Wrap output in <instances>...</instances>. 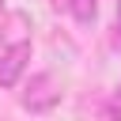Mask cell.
Here are the masks:
<instances>
[{"instance_id": "7a4b0ae2", "label": "cell", "mask_w": 121, "mask_h": 121, "mask_svg": "<svg viewBox=\"0 0 121 121\" xmlns=\"http://www.w3.org/2000/svg\"><path fill=\"white\" fill-rule=\"evenodd\" d=\"M26 60H30V42H11L0 53V87H15L19 76L26 72Z\"/></svg>"}, {"instance_id": "277c9868", "label": "cell", "mask_w": 121, "mask_h": 121, "mask_svg": "<svg viewBox=\"0 0 121 121\" xmlns=\"http://www.w3.org/2000/svg\"><path fill=\"white\" fill-rule=\"evenodd\" d=\"M102 121H121V83H117L113 98L106 102V110H102Z\"/></svg>"}, {"instance_id": "6da1fadb", "label": "cell", "mask_w": 121, "mask_h": 121, "mask_svg": "<svg viewBox=\"0 0 121 121\" xmlns=\"http://www.w3.org/2000/svg\"><path fill=\"white\" fill-rule=\"evenodd\" d=\"M19 102H23V110H30V113H49V110L60 102V83H57V76H53V72L30 76V83H26V91L19 95Z\"/></svg>"}, {"instance_id": "5b68a950", "label": "cell", "mask_w": 121, "mask_h": 121, "mask_svg": "<svg viewBox=\"0 0 121 121\" xmlns=\"http://www.w3.org/2000/svg\"><path fill=\"white\" fill-rule=\"evenodd\" d=\"M117 42H121V0H117Z\"/></svg>"}, {"instance_id": "3957f363", "label": "cell", "mask_w": 121, "mask_h": 121, "mask_svg": "<svg viewBox=\"0 0 121 121\" xmlns=\"http://www.w3.org/2000/svg\"><path fill=\"white\" fill-rule=\"evenodd\" d=\"M72 15H76V23H95V15H98V0H72Z\"/></svg>"}]
</instances>
